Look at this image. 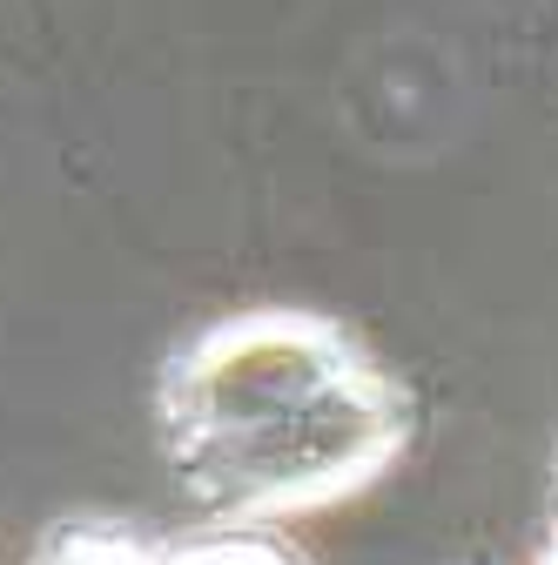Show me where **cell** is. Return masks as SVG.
Listing matches in <instances>:
<instances>
[{
    "label": "cell",
    "instance_id": "3957f363",
    "mask_svg": "<svg viewBox=\"0 0 558 565\" xmlns=\"http://www.w3.org/2000/svg\"><path fill=\"white\" fill-rule=\"evenodd\" d=\"M155 565H310V558L269 525H216L182 545H155Z\"/></svg>",
    "mask_w": 558,
    "mask_h": 565
},
{
    "label": "cell",
    "instance_id": "277c9868",
    "mask_svg": "<svg viewBox=\"0 0 558 565\" xmlns=\"http://www.w3.org/2000/svg\"><path fill=\"white\" fill-rule=\"evenodd\" d=\"M538 565H558V532H551V545L538 552Z\"/></svg>",
    "mask_w": 558,
    "mask_h": 565
},
{
    "label": "cell",
    "instance_id": "6da1fadb",
    "mask_svg": "<svg viewBox=\"0 0 558 565\" xmlns=\"http://www.w3.org/2000/svg\"><path fill=\"white\" fill-rule=\"evenodd\" d=\"M175 491L216 525H276L377 484L410 438V397L316 310H243L195 330L155 377Z\"/></svg>",
    "mask_w": 558,
    "mask_h": 565
},
{
    "label": "cell",
    "instance_id": "7a4b0ae2",
    "mask_svg": "<svg viewBox=\"0 0 558 565\" xmlns=\"http://www.w3.org/2000/svg\"><path fill=\"white\" fill-rule=\"evenodd\" d=\"M28 565H155V539L128 532L115 519H67L41 539Z\"/></svg>",
    "mask_w": 558,
    "mask_h": 565
}]
</instances>
